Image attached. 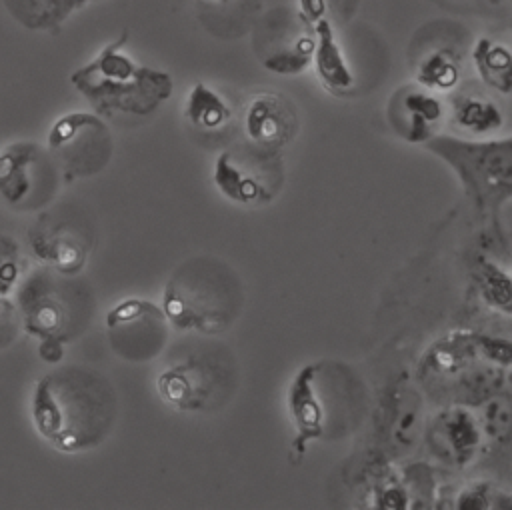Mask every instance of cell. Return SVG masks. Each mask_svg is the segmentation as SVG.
<instances>
[{"mask_svg": "<svg viewBox=\"0 0 512 510\" xmlns=\"http://www.w3.org/2000/svg\"><path fill=\"white\" fill-rule=\"evenodd\" d=\"M118 414L116 390L100 372L68 364L40 376L30 396L34 430L64 454L96 448Z\"/></svg>", "mask_w": 512, "mask_h": 510, "instance_id": "cell-1", "label": "cell"}, {"mask_svg": "<svg viewBox=\"0 0 512 510\" xmlns=\"http://www.w3.org/2000/svg\"><path fill=\"white\" fill-rule=\"evenodd\" d=\"M126 40L128 32H122L70 74L72 86L104 120L152 116L174 92L172 76L136 62Z\"/></svg>", "mask_w": 512, "mask_h": 510, "instance_id": "cell-2", "label": "cell"}, {"mask_svg": "<svg viewBox=\"0 0 512 510\" xmlns=\"http://www.w3.org/2000/svg\"><path fill=\"white\" fill-rule=\"evenodd\" d=\"M16 310L30 336L42 340L38 352L46 362L62 358V346L76 340L90 324L94 294L78 274L48 266L32 270L16 286Z\"/></svg>", "mask_w": 512, "mask_h": 510, "instance_id": "cell-3", "label": "cell"}, {"mask_svg": "<svg viewBox=\"0 0 512 510\" xmlns=\"http://www.w3.org/2000/svg\"><path fill=\"white\" fill-rule=\"evenodd\" d=\"M364 388L344 364L314 362L292 380L288 394L296 426L294 450L304 452L310 440H334L352 432L364 414Z\"/></svg>", "mask_w": 512, "mask_h": 510, "instance_id": "cell-4", "label": "cell"}, {"mask_svg": "<svg viewBox=\"0 0 512 510\" xmlns=\"http://www.w3.org/2000/svg\"><path fill=\"white\" fill-rule=\"evenodd\" d=\"M244 288L240 276L216 256L184 260L168 278L162 310L178 330L220 334L240 316Z\"/></svg>", "mask_w": 512, "mask_h": 510, "instance_id": "cell-5", "label": "cell"}, {"mask_svg": "<svg viewBox=\"0 0 512 510\" xmlns=\"http://www.w3.org/2000/svg\"><path fill=\"white\" fill-rule=\"evenodd\" d=\"M424 146L446 160L478 206H498L512 192V140H466L432 134Z\"/></svg>", "mask_w": 512, "mask_h": 510, "instance_id": "cell-6", "label": "cell"}, {"mask_svg": "<svg viewBox=\"0 0 512 510\" xmlns=\"http://www.w3.org/2000/svg\"><path fill=\"white\" fill-rule=\"evenodd\" d=\"M236 388L234 360L224 350L192 352L156 378L158 396L180 412H212Z\"/></svg>", "mask_w": 512, "mask_h": 510, "instance_id": "cell-7", "label": "cell"}, {"mask_svg": "<svg viewBox=\"0 0 512 510\" xmlns=\"http://www.w3.org/2000/svg\"><path fill=\"white\" fill-rule=\"evenodd\" d=\"M46 150L66 180L102 172L114 152L112 132L96 112L74 110L56 118L46 136Z\"/></svg>", "mask_w": 512, "mask_h": 510, "instance_id": "cell-8", "label": "cell"}, {"mask_svg": "<svg viewBox=\"0 0 512 510\" xmlns=\"http://www.w3.org/2000/svg\"><path fill=\"white\" fill-rule=\"evenodd\" d=\"M60 176L48 150L32 140L0 148V200L14 212L46 208L58 192Z\"/></svg>", "mask_w": 512, "mask_h": 510, "instance_id": "cell-9", "label": "cell"}, {"mask_svg": "<svg viewBox=\"0 0 512 510\" xmlns=\"http://www.w3.org/2000/svg\"><path fill=\"white\" fill-rule=\"evenodd\" d=\"M28 240L42 266L64 274H80L94 248L96 234L90 218L80 208L60 204L38 216Z\"/></svg>", "mask_w": 512, "mask_h": 510, "instance_id": "cell-10", "label": "cell"}, {"mask_svg": "<svg viewBox=\"0 0 512 510\" xmlns=\"http://www.w3.org/2000/svg\"><path fill=\"white\" fill-rule=\"evenodd\" d=\"M246 150H224L214 164V184L228 200L250 206L270 202L282 182L280 152L246 142Z\"/></svg>", "mask_w": 512, "mask_h": 510, "instance_id": "cell-11", "label": "cell"}, {"mask_svg": "<svg viewBox=\"0 0 512 510\" xmlns=\"http://www.w3.org/2000/svg\"><path fill=\"white\" fill-rule=\"evenodd\" d=\"M112 352L126 362L154 360L168 342V318L162 306L144 298H126L106 314Z\"/></svg>", "mask_w": 512, "mask_h": 510, "instance_id": "cell-12", "label": "cell"}, {"mask_svg": "<svg viewBox=\"0 0 512 510\" xmlns=\"http://www.w3.org/2000/svg\"><path fill=\"white\" fill-rule=\"evenodd\" d=\"M242 130L246 142L280 152L298 132L296 108L278 92H258L242 110Z\"/></svg>", "mask_w": 512, "mask_h": 510, "instance_id": "cell-13", "label": "cell"}, {"mask_svg": "<svg viewBox=\"0 0 512 510\" xmlns=\"http://www.w3.org/2000/svg\"><path fill=\"white\" fill-rule=\"evenodd\" d=\"M442 116V100L436 96V92H430L418 84L396 90L388 104V120L394 132L414 144H424L434 134V126Z\"/></svg>", "mask_w": 512, "mask_h": 510, "instance_id": "cell-14", "label": "cell"}, {"mask_svg": "<svg viewBox=\"0 0 512 510\" xmlns=\"http://www.w3.org/2000/svg\"><path fill=\"white\" fill-rule=\"evenodd\" d=\"M310 32L314 38L310 62L314 64L320 84L332 94L350 92L354 86V74L338 44L332 20L328 16L320 18L310 26Z\"/></svg>", "mask_w": 512, "mask_h": 510, "instance_id": "cell-15", "label": "cell"}, {"mask_svg": "<svg viewBox=\"0 0 512 510\" xmlns=\"http://www.w3.org/2000/svg\"><path fill=\"white\" fill-rule=\"evenodd\" d=\"M100 0H2L6 14L24 30L56 34L80 10Z\"/></svg>", "mask_w": 512, "mask_h": 510, "instance_id": "cell-16", "label": "cell"}, {"mask_svg": "<svg viewBox=\"0 0 512 510\" xmlns=\"http://www.w3.org/2000/svg\"><path fill=\"white\" fill-rule=\"evenodd\" d=\"M184 116L196 130L216 132L230 122L234 110L218 90L198 80L186 96Z\"/></svg>", "mask_w": 512, "mask_h": 510, "instance_id": "cell-17", "label": "cell"}, {"mask_svg": "<svg viewBox=\"0 0 512 510\" xmlns=\"http://www.w3.org/2000/svg\"><path fill=\"white\" fill-rule=\"evenodd\" d=\"M472 60L478 76L486 86L500 94L512 90V56L506 44L482 36L472 48Z\"/></svg>", "mask_w": 512, "mask_h": 510, "instance_id": "cell-18", "label": "cell"}, {"mask_svg": "<svg viewBox=\"0 0 512 510\" xmlns=\"http://www.w3.org/2000/svg\"><path fill=\"white\" fill-rule=\"evenodd\" d=\"M416 84L430 92H448L460 80V62L450 48L430 50L414 70Z\"/></svg>", "mask_w": 512, "mask_h": 510, "instance_id": "cell-19", "label": "cell"}, {"mask_svg": "<svg viewBox=\"0 0 512 510\" xmlns=\"http://www.w3.org/2000/svg\"><path fill=\"white\" fill-rule=\"evenodd\" d=\"M454 118L470 132H490L502 126V110L484 96H464L454 104Z\"/></svg>", "mask_w": 512, "mask_h": 510, "instance_id": "cell-20", "label": "cell"}, {"mask_svg": "<svg viewBox=\"0 0 512 510\" xmlns=\"http://www.w3.org/2000/svg\"><path fill=\"white\" fill-rule=\"evenodd\" d=\"M312 46H314V38L310 34L300 36L290 44V48L276 50L272 56H268L264 60V66L266 70L276 74H300L310 64Z\"/></svg>", "mask_w": 512, "mask_h": 510, "instance_id": "cell-21", "label": "cell"}, {"mask_svg": "<svg viewBox=\"0 0 512 510\" xmlns=\"http://www.w3.org/2000/svg\"><path fill=\"white\" fill-rule=\"evenodd\" d=\"M20 254L12 238L0 234V294L6 296L20 282Z\"/></svg>", "mask_w": 512, "mask_h": 510, "instance_id": "cell-22", "label": "cell"}, {"mask_svg": "<svg viewBox=\"0 0 512 510\" xmlns=\"http://www.w3.org/2000/svg\"><path fill=\"white\" fill-rule=\"evenodd\" d=\"M20 328V316L14 304L0 294V348L14 342Z\"/></svg>", "mask_w": 512, "mask_h": 510, "instance_id": "cell-23", "label": "cell"}, {"mask_svg": "<svg viewBox=\"0 0 512 510\" xmlns=\"http://www.w3.org/2000/svg\"><path fill=\"white\" fill-rule=\"evenodd\" d=\"M298 8H300V16L302 22L310 28L314 22H318L320 18L328 16L326 14V0H298Z\"/></svg>", "mask_w": 512, "mask_h": 510, "instance_id": "cell-24", "label": "cell"}, {"mask_svg": "<svg viewBox=\"0 0 512 510\" xmlns=\"http://www.w3.org/2000/svg\"><path fill=\"white\" fill-rule=\"evenodd\" d=\"M478 2H482V4H486V6H502V4H506L508 0H478Z\"/></svg>", "mask_w": 512, "mask_h": 510, "instance_id": "cell-25", "label": "cell"}, {"mask_svg": "<svg viewBox=\"0 0 512 510\" xmlns=\"http://www.w3.org/2000/svg\"><path fill=\"white\" fill-rule=\"evenodd\" d=\"M202 4H222V2H230V0H198Z\"/></svg>", "mask_w": 512, "mask_h": 510, "instance_id": "cell-26", "label": "cell"}]
</instances>
